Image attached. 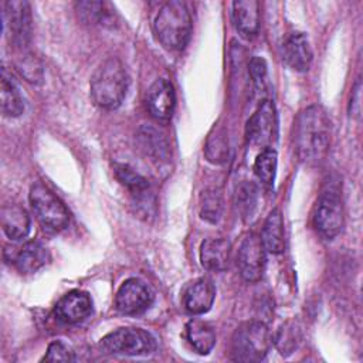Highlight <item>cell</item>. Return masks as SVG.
<instances>
[{
	"instance_id": "obj_1",
	"label": "cell",
	"mask_w": 363,
	"mask_h": 363,
	"mask_svg": "<svg viewBox=\"0 0 363 363\" xmlns=\"http://www.w3.org/2000/svg\"><path fill=\"white\" fill-rule=\"evenodd\" d=\"M332 123L326 111L319 105H311L302 109L294 128L295 150L301 162L306 164H319L329 152Z\"/></svg>"
},
{
	"instance_id": "obj_2",
	"label": "cell",
	"mask_w": 363,
	"mask_h": 363,
	"mask_svg": "<svg viewBox=\"0 0 363 363\" xmlns=\"http://www.w3.org/2000/svg\"><path fill=\"white\" fill-rule=\"evenodd\" d=\"M129 77L118 57H109L95 69L91 78V98L101 109H116L125 99Z\"/></svg>"
},
{
	"instance_id": "obj_3",
	"label": "cell",
	"mask_w": 363,
	"mask_h": 363,
	"mask_svg": "<svg viewBox=\"0 0 363 363\" xmlns=\"http://www.w3.org/2000/svg\"><path fill=\"white\" fill-rule=\"evenodd\" d=\"M191 16L186 3L172 0L164 3L153 23L159 43L169 51L183 50L191 35Z\"/></svg>"
},
{
	"instance_id": "obj_4",
	"label": "cell",
	"mask_w": 363,
	"mask_h": 363,
	"mask_svg": "<svg viewBox=\"0 0 363 363\" xmlns=\"http://www.w3.org/2000/svg\"><path fill=\"white\" fill-rule=\"evenodd\" d=\"M272 346V335L268 326L259 320L240 325L231 339V359L235 362H261Z\"/></svg>"
},
{
	"instance_id": "obj_5",
	"label": "cell",
	"mask_w": 363,
	"mask_h": 363,
	"mask_svg": "<svg viewBox=\"0 0 363 363\" xmlns=\"http://www.w3.org/2000/svg\"><path fill=\"white\" fill-rule=\"evenodd\" d=\"M156 346V339L140 328H119L105 335L99 342L102 352L125 356L150 354Z\"/></svg>"
},
{
	"instance_id": "obj_6",
	"label": "cell",
	"mask_w": 363,
	"mask_h": 363,
	"mask_svg": "<svg viewBox=\"0 0 363 363\" xmlns=\"http://www.w3.org/2000/svg\"><path fill=\"white\" fill-rule=\"evenodd\" d=\"M30 204L44 228L61 231L69 223V213L65 204L43 183L37 182L30 189Z\"/></svg>"
},
{
	"instance_id": "obj_7",
	"label": "cell",
	"mask_w": 363,
	"mask_h": 363,
	"mask_svg": "<svg viewBox=\"0 0 363 363\" xmlns=\"http://www.w3.org/2000/svg\"><path fill=\"white\" fill-rule=\"evenodd\" d=\"M313 225L326 240L335 238L343 228L345 211L339 190L333 186L323 189L313 207Z\"/></svg>"
},
{
	"instance_id": "obj_8",
	"label": "cell",
	"mask_w": 363,
	"mask_h": 363,
	"mask_svg": "<svg viewBox=\"0 0 363 363\" xmlns=\"http://www.w3.org/2000/svg\"><path fill=\"white\" fill-rule=\"evenodd\" d=\"M278 136V119L275 105L264 99L245 126V138L251 146L257 147H272L271 145L277 140Z\"/></svg>"
},
{
	"instance_id": "obj_9",
	"label": "cell",
	"mask_w": 363,
	"mask_h": 363,
	"mask_svg": "<svg viewBox=\"0 0 363 363\" xmlns=\"http://www.w3.org/2000/svg\"><path fill=\"white\" fill-rule=\"evenodd\" d=\"M4 31L9 41L18 48H24L31 37V9L27 1L13 0L3 4Z\"/></svg>"
},
{
	"instance_id": "obj_10",
	"label": "cell",
	"mask_w": 363,
	"mask_h": 363,
	"mask_svg": "<svg viewBox=\"0 0 363 363\" xmlns=\"http://www.w3.org/2000/svg\"><path fill=\"white\" fill-rule=\"evenodd\" d=\"M155 295L147 284L138 278L122 282L115 296V306L123 315H140L153 303Z\"/></svg>"
},
{
	"instance_id": "obj_11",
	"label": "cell",
	"mask_w": 363,
	"mask_h": 363,
	"mask_svg": "<svg viewBox=\"0 0 363 363\" xmlns=\"http://www.w3.org/2000/svg\"><path fill=\"white\" fill-rule=\"evenodd\" d=\"M237 265L241 277L247 282H257L261 279L265 268V248L261 237L255 233H248L238 248Z\"/></svg>"
},
{
	"instance_id": "obj_12",
	"label": "cell",
	"mask_w": 363,
	"mask_h": 363,
	"mask_svg": "<svg viewBox=\"0 0 363 363\" xmlns=\"http://www.w3.org/2000/svg\"><path fill=\"white\" fill-rule=\"evenodd\" d=\"M113 173L118 182L125 186L133 200V204L136 206L138 211L143 208L145 216L149 214V207L153 206L152 194H150V186L145 176L133 170L130 166L123 163H116L113 166Z\"/></svg>"
},
{
	"instance_id": "obj_13",
	"label": "cell",
	"mask_w": 363,
	"mask_h": 363,
	"mask_svg": "<svg viewBox=\"0 0 363 363\" xmlns=\"http://www.w3.org/2000/svg\"><path fill=\"white\" fill-rule=\"evenodd\" d=\"M281 57L291 69L308 71L312 62V48L308 37L299 31L286 34L281 43Z\"/></svg>"
},
{
	"instance_id": "obj_14",
	"label": "cell",
	"mask_w": 363,
	"mask_h": 363,
	"mask_svg": "<svg viewBox=\"0 0 363 363\" xmlns=\"http://www.w3.org/2000/svg\"><path fill=\"white\" fill-rule=\"evenodd\" d=\"M146 106L149 113L160 122H167L172 119L174 106H176V95L170 81L166 78L156 79L146 95Z\"/></svg>"
},
{
	"instance_id": "obj_15",
	"label": "cell",
	"mask_w": 363,
	"mask_h": 363,
	"mask_svg": "<svg viewBox=\"0 0 363 363\" xmlns=\"http://www.w3.org/2000/svg\"><path fill=\"white\" fill-rule=\"evenodd\" d=\"M92 312V301L84 291L74 289L65 294L55 305V318L65 325H75L85 320Z\"/></svg>"
},
{
	"instance_id": "obj_16",
	"label": "cell",
	"mask_w": 363,
	"mask_h": 363,
	"mask_svg": "<svg viewBox=\"0 0 363 363\" xmlns=\"http://www.w3.org/2000/svg\"><path fill=\"white\" fill-rule=\"evenodd\" d=\"M4 252H10L6 258L13 262L20 274H33L44 267L50 259L48 250L38 241H27L21 247L13 250L7 248Z\"/></svg>"
},
{
	"instance_id": "obj_17",
	"label": "cell",
	"mask_w": 363,
	"mask_h": 363,
	"mask_svg": "<svg viewBox=\"0 0 363 363\" xmlns=\"http://www.w3.org/2000/svg\"><path fill=\"white\" fill-rule=\"evenodd\" d=\"M216 299V286L208 278L191 281L183 291L182 302L184 309L191 315H203L213 306Z\"/></svg>"
},
{
	"instance_id": "obj_18",
	"label": "cell",
	"mask_w": 363,
	"mask_h": 363,
	"mask_svg": "<svg viewBox=\"0 0 363 363\" xmlns=\"http://www.w3.org/2000/svg\"><path fill=\"white\" fill-rule=\"evenodd\" d=\"M233 23L244 38H254L259 31L261 13L255 0H238L233 3Z\"/></svg>"
},
{
	"instance_id": "obj_19",
	"label": "cell",
	"mask_w": 363,
	"mask_h": 363,
	"mask_svg": "<svg viewBox=\"0 0 363 363\" xmlns=\"http://www.w3.org/2000/svg\"><path fill=\"white\" fill-rule=\"evenodd\" d=\"M138 145L142 153L149 157L157 166H163L169 162L170 149L164 136L152 126H142L138 130Z\"/></svg>"
},
{
	"instance_id": "obj_20",
	"label": "cell",
	"mask_w": 363,
	"mask_h": 363,
	"mask_svg": "<svg viewBox=\"0 0 363 363\" xmlns=\"http://www.w3.org/2000/svg\"><path fill=\"white\" fill-rule=\"evenodd\" d=\"M231 245L224 238H207L200 247L201 265L213 272H221L228 267Z\"/></svg>"
},
{
	"instance_id": "obj_21",
	"label": "cell",
	"mask_w": 363,
	"mask_h": 363,
	"mask_svg": "<svg viewBox=\"0 0 363 363\" xmlns=\"http://www.w3.org/2000/svg\"><path fill=\"white\" fill-rule=\"evenodd\" d=\"M0 223L4 234L14 241H18L30 233L31 220L24 207L18 204H7L1 208Z\"/></svg>"
},
{
	"instance_id": "obj_22",
	"label": "cell",
	"mask_w": 363,
	"mask_h": 363,
	"mask_svg": "<svg viewBox=\"0 0 363 363\" xmlns=\"http://www.w3.org/2000/svg\"><path fill=\"white\" fill-rule=\"evenodd\" d=\"M261 241L265 251L271 254H281L285 250V233H284V218L279 208H274L262 227Z\"/></svg>"
},
{
	"instance_id": "obj_23",
	"label": "cell",
	"mask_w": 363,
	"mask_h": 363,
	"mask_svg": "<svg viewBox=\"0 0 363 363\" xmlns=\"http://www.w3.org/2000/svg\"><path fill=\"white\" fill-rule=\"evenodd\" d=\"M0 96H1V112L4 116L17 118L24 109L26 104L18 91V86L9 75L7 69L3 67L1 69V82H0Z\"/></svg>"
},
{
	"instance_id": "obj_24",
	"label": "cell",
	"mask_w": 363,
	"mask_h": 363,
	"mask_svg": "<svg viewBox=\"0 0 363 363\" xmlns=\"http://www.w3.org/2000/svg\"><path fill=\"white\" fill-rule=\"evenodd\" d=\"M186 339L197 353L207 354L216 345V332L207 322L191 319L186 325Z\"/></svg>"
},
{
	"instance_id": "obj_25",
	"label": "cell",
	"mask_w": 363,
	"mask_h": 363,
	"mask_svg": "<svg viewBox=\"0 0 363 363\" xmlns=\"http://www.w3.org/2000/svg\"><path fill=\"white\" fill-rule=\"evenodd\" d=\"M277 172V152L272 147L261 149L254 162V173L262 184L271 187Z\"/></svg>"
},
{
	"instance_id": "obj_26",
	"label": "cell",
	"mask_w": 363,
	"mask_h": 363,
	"mask_svg": "<svg viewBox=\"0 0 363 363\" xmlns=\"http://www.w3.org/2000/svg\"><path fill=\"white\" fill-rule=\"evenodd\" d=\"M258 189L252 182H242L235 189V207L244 220L250 218L257 207Z\"/></svg>"
},
{
	"instance_id": "obj_27",
	"label": "cell",
	"mask_w": 363,
	"mask_h": 363,
	"mask_svg": "<svg viewBox=\"0 0 363 363\" xmlns=\"http://www.w3.org/2000/svg\"><path fill=\"white\" fill-rule=\"evenodd\" d=\"M228 139L225 136L224 129L218 128L214 129L213 133L208 136L206 147H204V155L208 162L220 164L224 163L228 157Z\"/></svg>"
},
{
	"instance_id": "obj_28",
	"label": "cell",
	"mask_w": 363,
	"mask_h": 363,
	"mask_svg": "<svg viewBox=\"0 0 363 363\" xmlns=\"http://www.w3.org/2000/svg\"><path fill=\"white\" fill-rule=\"evenodd\" d=\"M223 213V197L216 189H207L200 194V216L208 223H217Z\"/></svg>"
},
{
	"instance_id": "obj_29",
	"label": "cell",
	"mask_w": 363,
	"mask_h": 363,
	"mask_svg": "<svg viewBox=\"0 0 363 363\" xmlns=\"http://www.w3.org/2000/svg\"><path fill=\"white\" fill-rule=\"evenodd\" d=\"M272 342H275V346L282 356H288L298 347L301 342V330L295 323L286 322L278 329Z\"/></svg>"
},
{
	"instance_id": "obj_30",
	"label": "cell",
	"mask_w": 363,
	"mask_h": 363,
	"mask_svg": "<svg viewBox=\"0 0 363 363\" xmlns=\"http://www.w3.org/2000/svg\"><path fill=\"white\" fill-rule=\"evenodd\" d=\"M18 72L31 84H41L44 78L43 64L33 55H24L17 61Z\"/></svg>"
},
{
	"instance_id": "obj_31",
	"label": "cell",
	"mask_w": 363,
	"mask_h": 363,
	"mask_svg": "<svg viewBox=\"0 0 363 363\" xmlns=\"http://www.w3.org/2000/svg\"><path fill=\"white\" fill-rule=\"evenodd\" d=\"M78 11L82 16V18L88 23H106L111 18V14L108 10H105L106 4L101 1H81L77 3Z\"/></svg>"
},
{
	"instance_id": "obj_32",
	"label": "cell",
	"mask_w": 363,
	"mask_h": 363,
	"mask_svg": "<svg viewBox=\"0 0 363 363\" xmlns=\"http://www.w3.org/2000/svg\"><path fill=\"white\" fill-rule=\"evenodd\" d=\"M248 72L252 79V85L257 92H264L267 89V64L265 60L255 55L248 62Z\"/></svg>"
},
{
	"instance_id": "obj_33",
	"label": "cell",
	"mask_w": 363,
	"mask_h": 363,
	"mask_svg": "<svg viewBox=\"0 0 363 363\" xmlns=\"http://www.w3.org/2000/svg\"><path fill=\"white\" fill-rule=\"evenodd\" d=\"M44 362H74V350L61 340H55L48 345V349L43 357Z\"/></svg>"
},
{
	"instance_id": "obj_34",
	"label": "cell",
	"mask_w": 363,
	"mask_h": 363,
	"mask_svg": "<svg viewBox=\"0 0 363 363\" xmlns=\"http://www.w3.org/2000/svg\"><path fill=\"white\" fill-rule=\"evenodd\" d=\"M354 94H356V96H357V99H359V98H360V96H359V95H360V84H359V82H357V85H356V89H354ZM352 104H354V105H356V106H357V112H359V106H360V104H357V102H354V99H352V101H350V105H352Z\"/></svg>"
}]
</instances>
